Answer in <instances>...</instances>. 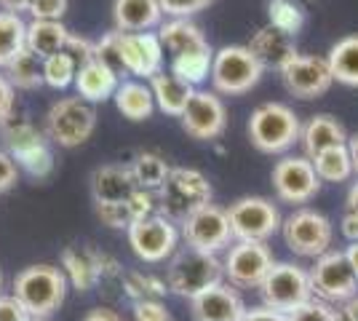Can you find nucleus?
I'll list each match as a JSON object with an SVG mask.
<instances>
[{"label":"nucleus","mask_w":358,"mask_h":321,"mask_svg":"<svg viewBox=\"0 0 358 321\" xmlns=\"http://www.w3.org/2000/svg\"><path fill=\"white\" fill-rule=\"evenodd\" d=\"M348 209H350V212H358V183H353L350 190H348Z\"/></svg>","instance_id":"57"},{"label":"nucleus","mask_w":358,"mask_h":321,"mask_svg":"<svg viewBox=\"0 0 358 321\" xmlns=\"http://www.w3.org/2000/svg\"><path fill=\"white\" fill-rule=\"evenodd\" d=\"M345 257H348V262H350V268H353V273H356V278H358V241L345 246Z\"/></svg>","instance_id":"55"},{"label":"nucleus","mask_w":358,"mask_h":321,"mask_svg":"<svg viewBox=\"0 0 358 321\" xmlns=\"http://www.w3.org/2000/svg\"><path fill=\"white\" fill-rule=\"evenodd\" d=\"M241 321H289V316L273 311V308L259 306V308H246V313H243Z\"/></svg>","instance_id":"50"},{"label":"nucleus","mask_w":358,"mask_h":321,"mask_svg":"<svg viewBox=\"0 0 358 321\" xmlns=\"http://www.w3.org/2000/svg\"><path fill=\"white\" fill-rule=\"evenodd\" d=\"M179 225H182L179 233H182L185 244L193 246V249H201V252L220 255L224 249H230V241H236L233 230H230L227 209L217 206V204H209V206L193 212L187 220H182Z\"/></svg>","instance_id":"13"},{"label":"nucleus","mask_w":358,"mask_h":321,"mask_svg":"<svg viewBox=\"0 0 358 321\" xmlns=\"http://www.w3.org/2000/svg\"><path fill=\"white\" fill-rule=\"evenodd\" d=\"M294 3H299V0H294ZM302 3H313V0H302Z\"/></svg>","instance_id":"58"},{"label":"nucleus","mask_w":358,"mask_h":321,"mask_svg":"<svg viewBox=\"0 0 358 321\" xmlns=\"http://www.w3.org/2000/svg\"><path fill=\"white\" fill-rule=\"evenodd\" d=\"M113 22L118 32H150L164 24L158 0H113Z\"/></svg>","instance_id":"24"},{"label":"nucleus","mask_w":358,"mask_h":321,"mask_svg":"<svg viewBox=\"0 0 358 321\" xmlns=\"http://www.w3.org/2000/svg\"><path fill=\"white\" fill-rule=\"evenodd\" d=\"M348 150H350V161H353V171L358 174V134L348 139Z\"/></svg>","instance_id":"56"},{"label":"nucleus","mask_w":358,"mask_h":321,"mask_svg":"<svg viewBox=\"0 0 358 321\" xmlns=\"http://www.w3.org/2000/svg\"><path fill=\"white\" fill-rule=\"evenodd\" d=\"M340 316H343V321H358V294L345 300L343 308H340Z\"/></svg>","instance_id":"53"},{"label":"nucleus","mask_w":358,"mask_h":321,"mask_svg":"<svg viewBox=\"0 0 358 321\" xmlns=\"http://www.w3.org/2000/svg\"><path fill=\"white\" fill-rule=\"evenodd\" d=\"M126 236H129L131 252L142 262H150V265L171 260L177 255L179 238H182L177 222L166 220L164 214H152V217L131 222Z\"/></svg>","instance_id":"11"},{"label":"nucleus","mask_w":358,"mask_h":321,"mask_svg":"<svg viewBox=\"0 0 358 321\" xmlns=\"http://www.w3.org/2000/svg\"><path fill=\"white\" fill-rule=\"evenodd\" d=\"M249 51L262 64V70H278V73L284 70L286 62H292L299 54L294 38L278 32L275 27H262L254 32V38L249 41Z\"/></svg>","instance_id":"22"},{"label":"nucleus","mask_w":358,"mask_h":321,"mask_svg":"<svg viewBox=\"0 0 358 321\" xmlns=\"http://www.w3.org/2000/svg\"><path fill=\"white\" fill-rule=\"evenodd\" d=\"M94 212L99 222L113 230H129L134 222V214L129 209V201H113V204H94Z\"/></svg>","instance_id":"40"},{"label":"nucleus","mask_w":358,"mask_h":321,"mask_svg":"<svg viewBox=\"0 0 358 321\" xmlns=\"http://www.w3.org/2000/svg\"><path fill=\"white\" fill-rule=\"evenodd\" d=\"M211 196L214 190L203 171L187 166L171 169L166 185L158 190V214H164L171 222H182L193 212L209 206Z\"/></svg>","instance_id":"5"},{"label":"nucleus","mask_w":358,"mask_h":321,"mask_svg":"<svg viewBox=\"0 0 358 321\" xmlns=\"http://www.w3.org/2000/svg\"><path fill=\"white\" fill-rule=\"evenodd\" d=\"M224 268L220 255L211 252H201L193 246L177 249V255L169 260L166 268V287L179 297L193 300L201 292L211 290L217 284H222Z\"/></svg>","instance_id":"2"},{"label":"nucleus","mask_w":358,"mask_h":321,"mask_svg":"<svg viewBox=\"0 0 358 321\" xmlns=\"http://www.w3.org/2000/svg\"><path fill=\"white\" fill-rule=\"evenodd\" d=\"M134 321H174L164 303H134Z\"/></svg>","instance_id":"47"},{"label":"nucleus","mask_w":358,"mask_h":321,"mask_svg":"<svg viewBox=\"0 0 358 321\" xmlns=\"http://www.w3.org/2000/svg\"><path fill=\"white\" fill-rule=\"evenodd\" d=\"M6 78L11 80L14 89H22V92H35L45 86L43 83V59L38 54H32L30 48H24L19 57H16L6 70Z\"/></svg>","instance_id":"35"},{"label":"nucleus","mask_w":358,"mask_h":321,"mask_svg":"<svg viewBox=\"0 0 358 321\" xmlns=\"http://www.w3.org/2000/svg\"><path fill=\"white\" fill-rule=\"evenodd\" d=\"M0 321H32V316L14 294H0Z\"/></svg>","instance_id":"46"},{"label":"nucleus","mask_w":358,"mask_h":321,"mask_svg":"<svg viewBox=\"0 0 358 321\" xmlns=\"http://www.w3.org/2000/svg\"><path fill=\"white\" fill-rule=\"evenodd\" d=\"M64 51L78 62V67H83L86 62L96 59V57H94V43H91L89 38H80V35H73V32H70V41H67Z\"/></svg>","instance_id":"45"},{"label":"nucleus","mask_w":358,"mask_h":321,"mask_svg":"<svg viewBox=\"0 0 358 321\" xmlns=\"http://www.w3.org/2000/svg\"><path fill=\"white\" fill-rule=\"evenodd\" d=\"M129 209L136 220H145V217H152L158 214V193H150V190H136L134 196L129 199Z\"/></svg>","instance_id":"43"},{"label":"nucleus","mask_w":358,"mask_h":321,"mask_svg":"<svg viewBox=\"0 0 358 321\" xmlns=\"http://www.w3.org/2000/svg\"><path fill=\"white\" fill-rule=\"evenodd\" d=\"M195 321H241L246 313L243 297L233 284H217L190 300Z\"/></svg>","instance_id":"20"},{"label":"nucleus","mask_w":358,"mask_h":321,"mask_svg":"<svg viewBox=\"0 0 358 321\" xmlns=\"http://www.w3.org/2000/svg\"><path fill=\"white\" fill-rule=\"evenodd\" d=\"M278 76L284 80L286 92L297 99H318L334 83L327 57H313V54H297L292 62H286Z\"/></svg>","instance_id":"17"},{"label":"nucleus","mask_w":358,"mask_h":321,"mask_svg":"<svg viewBox=\"0 0 358 321\" xmlns=\"http://www.w3.org/2000/svg\"><path fill=\"white\" fill-rule=\"evenodd\" d=\"M164 278L152 273H142V271H126L123 276V297H129L131 303H161L166 297Z\"/></svg>","instance_id":"36"},{"label":"nucleus","mask_w":358,"mask_h":321,"mask_svg":"<svg viewBox=\"0 0 358 321\" xmlns=\"http://www.w3.org/2000/svg\"><path fill=\"white\" fill-rule=\"evenodd\" d=\"M105 260V252L89 244H73L62 252V273L67 276V284H73L78 292H91L99 287Z\"/></svg>","instance_id":"19"},{"label":"nucleus","mask_w":358,"mask_h":321,"mask_svg":"<svg viewBox=\"0 0 358 321\" xmlns=\"http://www.w3.org/2000/svg\"><path fill=\"white\" fill-rule=\"evenodd\" d=\"M94 57L107 64L120 80H126V70H123V54H120V32L113 27L110 32H105L96 43H94Z\"/></svg>","instance_id":"39"},{"label":"nucleus","mask_w":358,"mask_h":321,"mask_svg":"<svg viewBox=\"0 0 358 321\" xmlns=\"http://www.w3.org/2000/svg\"><path fill=\"white\" fill-rule=\"evenodd\" d=\"M113 102H115L120 115L129 121H148L155 110V97H152L150 83L148 80H134V78L120 80Z\"/></svg>","instance_id":"27"},{"label":"nucleus","mask_w":358,"mask_h":321,"mask_svg":"<svg viewBox=\"0 0 358 321\" xmlns=\"http://www.w3.org/2000/svg\"><path fill=\"white\" fill-rule=\"evenodd\" d=\"M227 217L236 241H259V244H268L275 233H281L284 222L278 206L262 196H243L236 204H230Z\"/></svg>","instance_id":"10"},{"label":"nucleus","mask_w":358,"mask_h":321,"mask_svg":"<svg viewBox=\"0 0 358 321\" xmlns=\"http://www.w3.org/2000/svg\"><path fill=\"white\" fill-rule=\"evenodd\" d=\"M211 64H214V51H211V46H203L171 57L169 73H174L185 83H190L193 89H198L206 78H211Z\"/></svg>","instance_id":"31"},{"label":"nucleus","mask_w":358,"mask_h":321,"mask_svg":"<svg viewBox=\"0 0 358 321\" xmlns=\"http://www.w3.org/2000/svg\"><path fill=\"white\" fill-rule=\"evenodd\" d=\"M80 321H123V316L113 308H94Z\"/></svg>","instance_id":"52"},{"label":"nucleus","mask_w":358,"mask_h":321,"mask_svg":"<svg viewBox=\"0 0 358 321\" xmlns=\"http://www.w3.org/2000/svg\"><path fill=\"white\" fill-rule=\"evenodd\" d=\"M179 121H182V129L187 131V137L198 142H211V139L222 137L227 129V107L217 92L195 89Z\"/></svg>","instance_id":"16"},{"label":"nucleus","mask_w":358,"mask_h":321,"mask_svg":"<svg viewBox=\"0 0 358 321\" xmlns=\"http://www.w3.org/2000/svg\"><path fill=\"white\" fill-rule=\"evenodd\" d=\"M158 38H161V43H164V48L171 57L193 51V48L209 46V41L203 38L201 27L190 19H169V22H164L158 27Z\"/></svg>","instance_id":"29"},{"label":"nucleus","mask_w":358,"mask_h":321,"mask_svg":"<svg viewBox=\"0 0 358 321\" xmlns=\"http://www.w3.org/2000/svg\"><path fill=\"white\" fill-rule=\"evenodd\" d=\"M136 190L134 171L129 164H105L96 166L91 174V196L94 204H113V201H129Z\"/></svg>","instance_id":"21"},{"label":"nucleus","mask_w":358,"mask_h":321,"mask_svg":"<svg viewBox=\"0 0 358 321\" xmlns=\"http://www.w3.org/2000/svg\"><path fill=\"white\" fill-rule=\"evenodd\" d=\"M331 78L343 86H358V35H345L327 54Z\"/></svg>","instance_id":"30"},{"label":"nucleus","mask_w":358,"mask_h":321,"mask_svg":"<svg viewBox=\"0 0 358 321\" xmlns=\"http://www.w3.org/2000/svg\"><path fill=\"white\" fill-rule=\"evenodd\" d=\"M24 48H27V22L22 19V14L0 11V70H6Z\"/></svg>","instance_id":"32"},{"label":"nucleus","mask_w":358,"mask_h":321,"mask_svg":"<svg viewBox=\"0 0 358 321\" xmlns=\"http://www.w3.org/2000/svg\"><path fill=\"white\" fill-rule=\"evenodd\" d=\"M67 11V0H32L27 14L32 19H62Z\"/></svg>","instance_id":"44"},{"label":"nucleus","mask_w":358,"mask_h":321,"mask_svg":"<svg viewBox=\"0 0 358 321\" xmlns=\"http://www.w3.org/2000/svg\"><path fill=\"white\" fill-rule=\"evenodd\" d=\"M158 3L169 19H190L198 11L209 8L214 0H158Z\"/></svg>","instance_id":"42"},{"label":"nucleus","mask_w":358,"mask_h":321,"mask_svg":"<svg viewBox=\"0 0 358 321\" xmlns=\"http://www.w3.org/2000/svg\"><path fill=\"white\" fill-rule=\"evenodd\" d=\"M14 297L32 319H48L67 297V276L57 265H30L16 273Z\"/></svg>","instance_id":"3"},{"label":"nucleus","mask_w":358,"mask_h":321,"mask_svg":"<svg viewBox=\"0 0 358 321\" xmlns=\"http://www.w3.org/2000/svg\"><path fill=\"white\" fill-rule=\"evenodd\" d=\"M70 41V30L62 24V19H32L27 24V48L41 59L64 51Z\"/></svg>","instance_id":"28"},{"label":"nucleus","mask_w":358,"mask_h":321,"mask_svg":"<svg viewBox=\"0 0 358 321\" xmlns=\"http://www.w3.org/2000/svg\"><path fill=\"white\" fill-rule=\"evenodd\" d=\"M281 236H284V244L297 257L318 260L321 255H327L331 249L334 228H331V220L327 214L299 206L281 222Z\"/></svg>","instance_id":"8"},{"label":"nucleus","mask_w":358,"mask_h":321,"mask_svg":"<svg viewBox=\"0 0 358 321\" xmlns=\"http://www.w3.org/2000/svg\"><path fill=\"white\" fill-rule=\"evenodd\" d=\"M315 174L321 183H331L340 185L348 183L356 171H353V161H350V150L348 145H340V148H329L324 153H318L313 158Z\"/></svg>","instance_id":"34"},{"label":"nucleus","mask_w":358,"mask_h":321,"mask_svg":"<svg viewBox=\"0 0 358 321\" xmlns=\"http://www.w3.org/2000/svg\"><path fill=\"white\" fill-rule=\"evenodd\" d=\"M299 131H302L299 115L284 102H265L254 107L246 123V134L252 139V145L259 153L268 155L292 150L299 142Z\"/></svg>","instance_id":"1"},{"label":"nucleus","mask_w":358,"mask_h":321,"mask_svg":"<svg viewBox=\"0 0 358 321\" xmlns=\"http://www.w3.org/2000/svg\"><path fill=\"white\" fill-rule=\"evenodd\" d=\"M129 166L134 171L136 187L139 190H150V193H158L166 185V180H169V174H171V166L166 164L164 155L150 153V150L136 153Z\"/></svg>","instance_id":"33"},{"label":"nucleus","mask_w":358,"mask_h":321,"mask_svg":"<svg viewBox=\"0 0 358 321\" xmlns=\"http://www.w3.org/2000/svg\"><path fill=\"white\" fill-rule=\"evenodd\" d=\"M310 273V287H313V297L324 300V303H337L343 306L345 300L356 297L358 294V278L350 268V262L345 257V249L334 252L329 249L327 255H321L313 262V268L308 271Z\"/></svg>","instance_id":"12"},{"label":"nucleus","mask_w":358,"mask_h":321,"mask_svg":"<svg viewBox=\"0 0 358 321\" xmlns=\"http://www.w3.org/2000/svg\"><path fill=\"white\" fill-rule=\"evenodd\" d=\"M32 0H0L3 11H11V14H22V11H30Z\"/></svg>","instance_id":"54"},{"label":"nucleus","mask_w":358,"mask_h":321,"mask_svg":"<svg viewBox=\"0 0 358 321\" xmlns=\"http://www.w3.org/2000/svg\"><path fill=\"white\" fill-rule=\"evenodd\" d=\"M268 19H270V27H275L278 32L294 38L302 30V24H305V11H302V6L294 3V0H270Z\"/></svg>","instance_id":"37"},{"label":"nucleus","mask_w":358,"mask_h":321,"mask_svg":"<svg viewBox=\"0 0 358 321\" xmlns=\"http://www.w3.org/2000/svg\"><path fill=\"white\" fill-rule=\"evenodd\" d=\"M32 321H48V319H32Z\"/></svg>","instance_id":"60"},{"label":"nucleus","mask_w":358,"mask_h":321,"mask_svg":"<svg viewBox=\"0 0 358 321\" xmlns=\"http://www.w3.org/2000/svg\"><path fill=\"white\" fill-rule=\"evenodd\" d=\"M0 287H3V273H0Z\"/></svg>","instance_id":"59"},{"label":"nucleus","mask_w":358,"mask_h":321,"mask_svg":"<svg viewBox=\"0 0 358 321\" xmlns=\"http://www.w3.org/2000/svg\"><path fill=\"white\" fill-rule=\"evenodd\" d=\"M75 76H78V62L67 51H59L43 59V83L48 89L62 92L67 86H75Z\"/></svg>","instance_id":"38"},{"label":"nucleus","mask_w":358,"mask_h":321,"mask_svg":"<svg viewBox=\"0 0 358 321\" xmlns=\"http://www.w3.org/2000/svg\"><path fill=\"white\" fill-rule=\"evenodd\" d=\"M120 54H123L126 78L136 76L150 80L164 70L166 48L158 32H120Z\"/></svg>","instance_id":"18"},{"label":"nucleus","mask_w":358,"mask_h":321,"mask_svg":"<svg viewBox=\"0 0 358 321\" xmlns=\"http://www.w3.org/2000/svg\"><path fill=\"white\" fill-rule=\"evenodd\" d=\"M0 139L6 153L16 161L19 171H27L35 180H43L54 169V153L48 148V137L35 129L27 118H8L0 123Z\"/></svg>","instance_id":"4"},{"label":"nucleus","mask_w":358,"mask_h":321,"mask_svg":"<svg viewBox=\"0 0 358 321\" xmlns=\"http://www.w3.org/2000/svg\"><path fill=\"white\" fill-rule=\"evenodd\" d=\"M289 321H343V316L331 303H324V300L313 297L305 306H299L297 311H292Z\"/></svg>","instance_id":"41"},{"label":"nucleus","mask_w":358,"mask_h":321,"mask_svg":"<svg viewBox=\"0 0 358 321\" xmlns=\"http://www.w3.org/2000/svg\"><path fill=\"white\" fill-rule=\"evenodd\" d=\"M96 129V110L80 97H62L48 107L43 121V134L59 148H80L89 142Z\"/></svg>","instance_id":"6"},{"label":"nucleus","mask_w":358,"mask_h":321,"mask_svg":"<svg viewBox=\"0 0 358 321\" xmlns=\"http://www.w3.org/2000/svg\"><path fill=\"white\" fill-rule=\"evenodd\" d=\"M148 83L150 89H152V97H155V107L161 113H166V115H171V118H182L190 97L195 94L193 86L185 83L174 73H166V70H161L158 76H152Z\"/></svg>","instance_id":"26"},{"label":"nucleus","mask_w":358,"mask_h":321,"mask_svg":"<svg viewBox=\"0 0 358 321\" xmlns=\"http://www.w3.org/2000/svg\"><path fill=\"white\" fill-rule=\"evenodd\" d=\"M348 131H345V126L334 115H327V113H321V115H313L310 121L302 123V131H299V145H302V150L305 155L313 161L318 153H324L329 148H340V145H348Z\"/></svg>","instance_id":"23"},{"label":"nucleus","mask_w":358,"mask_h":321,"mask_svg":"<svg viewBox=\"0 0 358 321\" xmlns=\"http://www.w3.org/2000/svg\"><path fill=\"white\" fill-rule=\"evenodd\" d=\"M118 86H120V78L99 59H91V62H86L83 67H78L75 92H78L80 99H86L91 105L113 99L115 92H118Z\"/></svg>","instance_id":"25"},{"label":"nucleus","mask_w":358,"mask_h":321,"mask_svg":"<svg viewBox=\"0 0 358 321\" xmlns=\"http://www.w3.org/2000/svg\"><path fill=\"white\" fill-rule=\"evenodd\" d=\"M262 64L257 62L249 46H222L214 51L211 64V86L224 97H241L252 92L262 78Z\"/></svg>","instance_id":"9"},{"label":"nucleus","mask_w":358,"mask_h":321,"mask_svg":"<svg viewBox=\"0 0 358 321\" xmlns=\"http://www.w3.org/2000/svg\"><path fill=\"white\" fill-rule=\"evenodd\" d=\"M340 233L345 236V241L348 244H356L358 241V212H348L343 214V220H340Z\"/></svg>","instance_id":"51"},{"label":"nucleus","mask_w":358,"mask_h":321,"mask_svg":"<svg viewBox=\"0 0 358 321\" xmlns=\"http://www.w3.org/2000/svg\"><path fill=\"white\" fill-rule=\"evenodd\" d=\"M270 180H273L275 196L292 206L308 204L321 190V180L308 155H284L281 161H275Z\"/></svg>","instance_id":"14"},{"label":"nucleus","mask_w":358,"mask_h":321,"mask_svg":"<svg viewBox=\"0 0 358 321\" xmlns=\"http://www.w3.org/2000/svg\"><path fill=\"white\" fill-rule=\"evenodd\" d=\"M273 265V252L259 241H236L222 260L224 278L241 290H259Z\"/></svg>","instance_id":"15"},{"label":"nucleus","mask_w":358,"mask_h":321,"mask_svg":"<svg viewBox=\"0 0 358 321\" xmlns=\"http://www.w3.org/2000/svg\"><path fill=\"white\" fill-rule=\"evenodd\" d=\"M262 306L273 308L278 313H292L308 300H313V287H310V273L297 262H275L259 284Z\"/></svg>","instance_id":"7"},{"label":"nucleus","mask_w":358,"mask_h":321,"mask_svg":"<svg viewBox=\"0 0 358 321\" xmlns=\"http://www.w3.org/2000/svg\"><path fill=\"white\" fill-rule=\"evenodd\" d=\"M16 183H19V166L6 150H0V193L11 190Z\"/></svg>","instance_id":"49"},{"label":"nucleus","mask_w":358,"mask_h":321,"mask_svg":"<svg viewBox=\"0 0 358 321\" xmlns=\"http://www.w3.org/2000/svg\"><path fill=\"white\" fill-rule=\"evenodd\" d=\"M16 107V89L11 86V80L6 78V73L0 70V123L8 121L14 115Z\"/></svg>","instance_id":"48"}]
</instances>
